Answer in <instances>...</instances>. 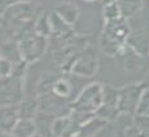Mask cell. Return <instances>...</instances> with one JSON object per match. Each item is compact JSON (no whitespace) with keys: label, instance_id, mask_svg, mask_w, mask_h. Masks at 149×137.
Wrapping results in <instances>:
<instances>
[{"label":"cell","instance_id":"obj_15","mask_svg":"<svg viewBox=\"0 0 149 137\" xmlns=\"http://www.w3.org/2000/svg\"><path fill=\"white\" fill-rule=\"evenodd\" d=\"M53 91L57 96H68L71 92V87L68 80H57L53 84Z\"/></svg>","mask_w":149,"mask_h":137},{"label":"cell","instance_id":"obj_12","mask_svg":"<svg viewBox=\"0 0 149 137\" xmlns=\"http://www.w3.org/2000/svg\"><path fill=\"white\" fill-rule=\"evenodd\" d=\"M56 10L57 14H60L61 18L69 25L73 24L77 19V17H78V9H77V7H74L71 4H61L57 7Z\"/></svg>","mask_w":149,"mask_h":137},{"label":"cell","instance_id":"obj_17","mask_svg":"<svg viewBox=\"0 0 149 137\" xmlns=\"http://www.w3.org/2000/svg\"><path fill=\"white\" fill-rule=\"evenodd\" d=\"M10 68H12V66H10L9 61H8V60H3L1 58V76L3 78H7V76L9 75Z\"/></svg>","mask_w":149,"mask_h":137},{"label":"cell","instance_id":"obj_11","mask_svg":"<svg viewBox=\"0 0 149 137\" xmlns=\"http://www.w3.org/2000/svg\"><path fill=\"white\" fill-rule=\"evenodd\" d=\"M123 17L134 16L141 8L143 0H117Z\"/></svg>","mask_w":149,"mask_h":137},{"label":"cell","instance_id":"obj_20","mask_svg":"<svg viewBox=\"0 0 149 137\" xmlns=\"http://www.w3.org/2000/svg\"><path fill=\"white\" fill-rule=\"evenodd\" d=\"M86 1H95V0H86Z\"/></svg>","mask_w":149,"mask_h":137},{"label":"cell","instance_id":"obj_14","mask_svg":"<svg viewBox=\"0 0 149 137\" xmlns=\"http://www.w3.org/2000/svg\"><path fill=\"white\" fill-rule=\"evenodd\" d=\"M122 14L121 12V8H119L118 3L117 1H113V3H109L105 7V18L107 21H110V19H116V18H119V16Z\"/></svg>","mask_w":149,"mask_h":137},{"label":"cell","instance_id":"obj_8","mask_svg":"<svg viewBox=\"0 0 149 137\" xmlns=\"http://www.w3.org/2000/svg\"><path fill=\"white\" fill-rule=\"evenodd\" d=\"M75 125H78V124L73 120V118H71V116H66V118L56 119L52 123V127L51 128H52V133L54 136H65V135H71V133H74Z\"/></svg>","mask_w":149,"mask_h":137},{"label":"cell","instance_id":"obj_4","mask_svg":"<svg viewBox=\"0 0 149 137\" xmlns=\"http://www.w3.org/2000/svg\"><path fill=\"white\" fill-rule=\"evenodd\" d=\"M97 68V57L92 51H86L77 60L73 66V73L82 76H92Z\"/></svg>","mask_w":149,"mask_h":137},{"label":"cell","instance_id":"obj_16","mask_svg":"<svg viewBox=\"0 0 149 137\" xmlns=\"http://www.w3.org/2000/svg\"><path fill=\"white\" fill-rule=\"evenodd\" d=\"M35 107H36V104L34 101H30V102H22V105L18 107V114H22V118H26L29 119L30 116L34 115L35 113Z\"/></svg>","mask_w":149,"mask_h":137},{"label":"cell","instance_id":"obj_3","mask_svg":"<svg viewBox=\"0 0 149 137\" xmlns=\"http://www.w3.org/2000/svg\"><path fill=\"white\" fill-rule=\"evenodd\" d=\"M144 88L145 84H131L127 85V87H123L119 91L118 110L126 111V113L136 111L140 97L144 92Z\"/></svg>","mask_w":149,"mask_h":137},{"label":"cell","instance_id":"obj_9","mask_svg":"<svg viewBox=\"0 0 149 137\" xmlns=\"http://www.w3.org/2000/svg\"><path fill=\"white\" fill-rule=\"evenodd\" d=\"M12 133L14 136H33L35 133V124L26 118H21L13 127Z\"/></svg>","mask_w":149,"mask_h":137},{"label":"cell","instance_id":"obj_6","mask_svg":"<svg viewBox=\"0 0 149 137\" xmlns=\"http://www.w3.org/2000/svg\"><path fill=\"white\" fill-rule=\"evenodd\" d=\"M127 43L134 48L136 53L140 55H147L149 52V38L143 31H136L132 33L127 38Z\"/></svg>","mask_w":149,"mask_h":137},{"label":"cell","instance_id":"obj_2","mask_svg":"<svg viewBox=\"0 0 149 137\" xmlns=\"http://www.w3.org/2000/svg\"><path fill=\"white\" fill-rule=\"evenodd\" d=\"M104 104V91L99 83H92L82 91L78 98L71 104V109L84 113H95Z\"/></svg>","mask_w":149,"mask_h":137},{"label":"cell","instance_id":"obj_10","mask_svg":"<svg viewBox=\"0 0 149 137\" xmlns=\"http://www.w3.org/2000/svg\"><path fill=\"white\" fill-rule=\"evenodd\" d=\"M105 125V120L101 118L99 119H91L90 122H87L86 124H83L78 132V136H93L101 129Z\"/></svg>","mask_w":149,"mask_h":137},{"label":"cell","instance_id":"obj_5","mask_svg":"<svg viewBox=\"0 0 149 137\" xmlns=\"http://www.w3.org/2000/svg\"><path fill=\"white\" fill-rule=\"evenodd\" d=\"M44 47H45V36L30 35V36H27L26 39L22 40L21 53H22V56H25L27 60H31V58L35 60L42 55V51Z\"/></svg>","mask_w":149,"mask_h":137},{"label":"cell","instance_id":"obj_7","mask_svg":"<svg viewBox=\"0 0 149 137\" xmlns=\"http://www.w3.org/2000/svg\"><path fill=\"white\" fill-rule=\"evenodd\" d=\"M18 115V107L12 106L9 104H5L4 107H1V132H12L13 127L16 125V118Z\"/></svg>","mask_w":149,"mask_h":137},{"label":"cell","instance_id":"obj_18","mask_svg":"<svg viewBox=\"0 0 149 137\" xmlns=\"http://www.w3.org/2000/svg\"><path fill=\"white\" fill-rule=\"evenodd\" d=\"M147 83H145V87H148L149 88V73H148V75H147V80H145Z\"/></svg>","mask_w":149,"mask_h":137},{"label":"cell","instance_id":"obj_1","mask_svg":"<svg viewBox=\"0 0 149 137\" xmlns=\"http://www.w3.org/2000/svg\"><path fill=\"white\" fill-rule=\"evenodd\" d=\"M128 34V26L123 18L110 19L107 22L105 31L101 38V47L108 55L117 53L119 45L123 43Z\"/></svg>","mask_w":149,"mask_h":137},{"label":"cell","instance_id":"obj_13","mask_svg":"<svg viewBox=\"0 0 149 137\" xmlns=\"http://www.w3.org/2000/svg\"><path fill=\"white\" fill-rule=\"evenodd\" d=\"M137 115H149V88L144 89L136 109Z\"/></svg>","mask_w":149,"mask_h":137},{"label":"cell","instance_id":"obj_19","mask_svg":"<svg viewBox=\"0 0 149 137\" xmlns=\"http://www.w3.org/2000/svg\"><path fill=\"white\" fill-rule=\"evenodd\" d=\"M105 4H109V3H113V1H117V0H104Z\"/></svg>","mask_w":149,"mask_h":137}]
</instances>
